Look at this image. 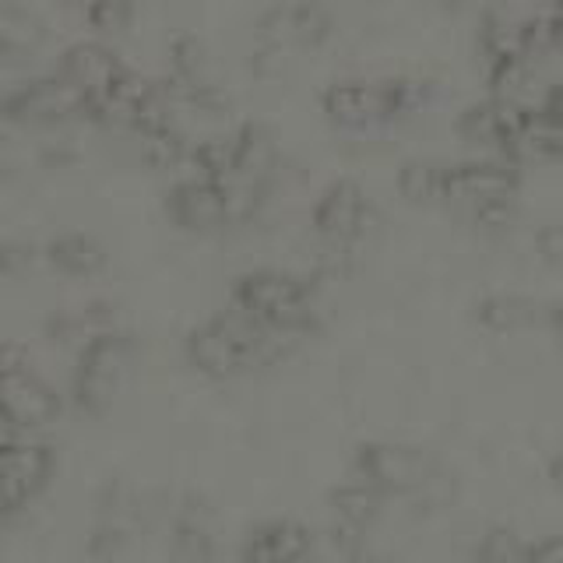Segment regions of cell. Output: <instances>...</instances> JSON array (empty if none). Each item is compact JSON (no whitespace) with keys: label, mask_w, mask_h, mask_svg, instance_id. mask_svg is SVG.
<instances>
[{"label":"cell","mask_w":563,"mask_h":563,"mask_svg":"<svg viewBox=\"0 0 563 563\" xmlns=\"http://www.w3.org/2000/svg\"><path fill=\"white\" fill-rule=\"evenodd\" d=\"M296 339L268 331L236 307L208 313L184 334V360L205 380H236L272 369L289 356Z\"/></svg>","instance_id":"obj_1"},{"label":"cell","mask_w":563,"mask_h":563,"mask_svg":"<svg viewBox=\"0 0 563 563\" xmlns=\"http://www.w3.org/2000/svg\"><path fill=\"white\" fill-rule=\"evenodd\" d=\"M352 472L387 500L448 507L457 493L454 475L437 462V454L401 440H363L352 454Z\"/></svg>","instance_id":"obj_2"},{"label":"cell","mask_w":563,"mask_h":563,"mask_svg":"<svg viewBox=\"0 0 563 563\" xmlns=\"http://www.w3.org/2000/svg\"><path fill=\"white\" fill-rule=\"evenodd\" d=\"M229 307L243 310L257 324L286 334V339H307L321 328L317 282L282 268H251L236 275L229 286Z\"/></svg>","instance_id":"obj_3"},{"label":"cell","mask_w":563,"mask_h":563,"mask_svg":"<svg viewBox=\"0 0 563 563\" xmlns=\"http://www.w3.org/2000/svg\"><path fill=\"white\" fill-rule=\"evenodd\" d=\"M134 360H137L134 334L117 328L88 334L75 356V366H70V384H67V401L75 405V412L85 419L110 416L123 384L131 377Z\"/></svg>","instance_id":"obj_4"},{"label":"cell","mask_w":563,"mask_h":563,"mask_svg":"<svg viewBox=\"0 0 563 563\" xmlns=\"http://www.w3.org/2000/svg\"><path fill=\"white\" fill-rule=\"evenodd\" d=\"M64 395L32 366L25 342L0 339V427L40 433L64 416Z\"/></svg>","instance_id":"obj_5"},{"label":"cell","mask_w":563,"mask_h":563,"mask_svg":"<svg viewBox=\"0 0 563 563\" xmlns=\"http://www.w3.org/2000/svg\"><path fill=\"white\" fill-rule=\"evenodd\" d=\"M521 190V166L507 163V158H462V163L444 166V190H440V205H448L472 222L479 211L493 205L518 201Z\"/></svg>","instance_id":"obj_6"},{"label":"cell","mask_w":563,"mask_h":563,"mask_svg":"<svg viewBox=\"0 0 563 563\" xmlns=\"http://www.w3.org/2000/svg\"><path fill=\"white\" fill-rule=\"evenodd\" d=\"M57 468V448L40 440H0V521L25 515L49 489Z\"/></svg>","instance_id":"obj_7"},{"label":"cell","mask_w":563,"mask_h":563,"mask_svg":"<svg viewBox=\"0 0 563 563\" xmlns=\"http://www.w3.org/2000/svg\"><path fill=\"white\" fill-rule=\"evenodd\" d=\"M380 219L377 201L369 198L366 187L352 176H339L331 180L310 208V225L313 233L334 243V246H352L363 236L374 233V225Z\"/></svg>","instance_id":"obj_8"},{"label":"cell","mask_w":563,"mask_h":563,"mask_svg":"<svg viewBox=\"0 0 563 563\" xmlns=\"http://www.w3.org/2000/svg\"><path fill=\"white\" fill-rule=\"evenodd\" d=\"M166 219L187 233H216L222 225H233V205H229V187L205 176H187L176 180L166 198Z\"/></svg>","instance_id":"obj_9"},{"label":"cell","mask_w":563,"mask_h":563,"mask_svg":"<svg viewBox=\"0 0 563 563\" xmlns=\"http://www.w3.org/2000/svg\"><path fill=\"white\" fill-rule=\"evenodd\" d=\"M85 110H88V96L64 75L18 81L8 88V99H4V117L11 120L49 123V120H67L78 113L85 117Z\"/></svg>","instance_id":"obj_10"},{"label":"cell","mask_w":563,"mask_h":563,"mask_svg":"<svg viewBox=\"0 0 563 563\" xmlns=\"http://www.w3.org/2000/svg\"><path fill=\"white\" fill-rule=\"evenodd\" d=\"M173 563H225L216 532V507L205 493H184L169 521Z\"/></svg>","instance_id":"obj_11"},{"label":"cell","mask_w":563,"mask_h":563,"mask_svg":"<svg viewBox=\"0 0 563 563\" xmlns=\"http://www.w3.org/2000/svg\"><path fill=\"white\" fill-rule=\"evenodd\" d=\"M321 110L342 131H374L391 123L380 78H331L321 92Z\"/></svg>","instance_id":"obj_12"},{"label":"cell","mask_w":563,"mask_h":563,"mask_svg":"<svg viewBox=\"0 0 563 563\" xmlns=\"http://www.w3.org/2000/svg\"><path fill=\"white\" fill-rule=\"evenodd\" d=\"M317 550V536L299 518H264L246 532L240 563H292Z\"/></svg>","instance_id":"obj_13"},{"label":"cell","mask_w":563,"mask_h":563,"mask_svg":"<svg viewBox=\"0 0 563 563\" xmlns=\"http://www.w3.org/2000/svg\"><path fill=\"white\" fill-rule=\"evenodd\" d=\"M521 117H525V106H510L497 96H486V99L468 102L465 110L454 117V131L462 134V141H468V145L489 148V152H497V158H504Z\"/></svg>","instance_id":"obj_14"},{"label":"cell","mask_w":563,"mask_h":563,"mask_svg":"<svg viewBox=\"0 0 563 563\" xmlns=\"http://www.w3.org/2000/svg\"><path fill=\"white\" fill-rule=\"evenodd\" d=\"M550 317V303L528 292H489L472 307L475 328L489 334H521V331H539L545 328Z\"/></svg>","instance_id":"obj_15"},{"label":"cell","mask_w":563,"mask_h":563,"mask_svg":"<svg viewBox=\"0 0 563 563\" xmlns=\"http://www.w3.org/2000/svg\"><path fill=\"white\" fill-rule=\"evenodd\" d=\"M233 155L236 176L233 180H251L272 187V176L278 169V137L264 120H243L233 131Z\"/></svg>","instance_id":"obj_16"},{"label":"cell","mask_w":563,"mask_h":563,"mask_svg":"<svg viewBox=\"0 0 563 563\" xmlns=\"http://www.w3.org/2000/svg\"><path fill=\"white\" fill-rule=\"evenodd\" d=\"M123 70H128V64L102 43H75L60 57V75L75 81L88 99L99 96L102 88H110Z\"/></svg>","instance_id":"obj_17"},{"label":"cell","mask_w":563,"mask_h":563,"mask_svg":"<svg viewBox=\"0 0 563 563\" xmlns=\"http://www.w3.org/2000/svg\"><path fill=\"white\" fill-rule=\"evenodd\" d=\"M507 163L525 166V163H553V158H563V128L560 123L536 106V110H525L521 123L510 145L504 152Z\"/></svg>","instance_id":"obj_18"},{"label":"cell","mask_w":563,"mask_h":563,"mask_svg":"<svg viewBox=\"0 0 563 563\" xmlns=\"http://www.w3.org/2000/svg\"><path fill=\"white\" fill-rule=\"evenodd\" d=\"M43 261L53 272H60L67 278H92L106 268V246L81 229H64V233L49 236L43 246Z\"/></svg>","instance_id":"obj_19"},{"label":"cell","mask_w":563,"mask_h":563,"mask_svg":"<svg viewBox=\"0 0 563 563\" xmlns=\"http://www.w3.org/2000/svg\"><path fill=\"white\" fill-rule=\"evenodd\" d=\"M324 507L331 515V525L374 532V525L380 521L384 507H387V497H384V493H377L374 486H366L363 479H349V483H334L328 489Z\"/></svg>","instance_id":"obj_20"},{"label":"cell","mask_w":563,"mask_h":563,"mask_svg":"<svg viewBox=\"0 0 563 563\" xmlns=\"http://www.w3.org/2000/svg\"><path fill=\"white\" fill-rule=\"evenodd\" d=\"M479 53L486 67L515 57H536L528 49L525 18H515L507 8H486L479 18Z\"/></svg>","instance_id":"obj_21"},{"label":"cell","mask_w":563,"mask_h":563,"mask_svg":"<svg viewBox=\"0 0 563 563\" xmlns=\"http://www.w3.org/2000/svg\"><path fill=\"white\" fill-rule=\"evenodd\" d=\"M444 166L437 158H409L395 173V187L409 205H440V190H444Z\"/></svg>","instance_id":"obj_22"},{"label":"cell","mask_w":563,"mask_h":563,"mask_svg":"<svg viewBox=\"0 0 563 563\" xmlns=\"http://www.w3.org/2000/svg\"><path fill=\"white\" fill-rule=\"evenodd\" d=\"M137 152L148 166L155 169H173L180 166L184 158H190V141L187 134L173 123H163V128H148L137 134Z\"/></svg>","instance_id":"obj_23"},{"label":"cell","mask_w":563,"mask_h":563,"mask_svg":"<svg viewBox=\"0 0 563 563\" xmlns=\"http://www.w3.org/2000/svg\"><path fill=\"white\" fill-rule=\"evenodd\" d=\"M286 14H289V35H292L296 49L321 46L334 29V14L321 4V0H292V4H286Z\"/></svg>","instance_id":"obj_24"},{"label":"cell","mask_w":563,"mask_h":563,"mask_svg":"<svg viewBox=\"0 0 563 563\" xmlns=\"http://www.w3.org/2000/svg\"><path fill=\"white\" fill-rule=\"evenodd\" d=\"M525 545L528 539L510 525H489L472 545L475 563H525Z\"/></svg>","instance_id":"obj_25"},{"label":"cell","mask_w":563,"mask_h":563,"mask_svg":"<svg viewBox=\"0 0 563 563\" xmlns=\"http://www.w3.org/2000/svg\"><path fill=\"white\" fill-rule=\"evenodd\" d=\"M169 60H173V78L184 81H211L208 78V46L201 35L180 32L169 43Z\"/></svg>","instance_id":"obj_26"},{"label":"cell","mask_w":563,"mask_h":563,"mask_svg":"<svg viewBox=\"0 0 563 563\" xmlns=\"http://www.w3.org/2000/svg\"><path fill=\"white\" fill-rule=\"evenodd\" d=\"M40 254L43 251H35V243H29L22 236L0 240V275H4V278H25L35 268Z\"/></svg>","instance_id":"obj_27"},{"label":"cell","mask_w":563,"mask_h":563,"mask_svg":"<svg viewBox=\"0 0 563 563\" xmlns=\"http://www.w3.org/2000/svg\"><path fill=\"white\" fill-rule=\"evenodd\" d=\"M35 35H40V22L18 8H0V53L29 46Z\"/></svg>","instance_id":"obj_28"},{"label":"cell","mask_w":563,"mask_h":563,"mask_svg":"<svg viewBox=\"0 0 563 563\" xmlns=\"http://www.w3.org/2000/svg\"><path fill=\"white\" fill-rule=\"evenodd\" d=\"M131 14H134L131 0H88V8H85V18L102 32L123 29L131 22Z\"/></svg>","instance_id":"obj_29"},{"label":"cell","mask_w":563,"mask_h":563,"mask_svg":"<svg viewBox=\"0 0 563 563\" xmlns=\"http://www.w3.org/2000/svg\"><path fill=\"white\" fill-rule=\"evenodd\" d=\"M525 563H563V532L536 536L525 545Z\"/></svg>","instance_id":"obj_30"},{"label":"cell","mask_w":563,"mask_h":563,"mask_svg":"<svg viewBox=\"0 0 563 563\" xmlns=\"http://www.w3.org/2000/svg\"><path fill=\"white\" fill-rule=\"evenodd\" d=\"M536 251H539V257H545L550 264L563 261V225L560 222H550V225L536 229Z\"/></svg>","instance_id":"obj_31"},{"label":"cell","mask_w":563,"mask_h":563,"mask_svg":"<svg viewBox=\"0 0 563 563\" xmlns=\"http://www.w3.org/2000/svg\"><path fill=\"white\" fill-rule=\"evenodd\" d=\"M22 163H25V158H22V148H18L11 137L0 134V176L18 173V169H22Z\"/></svg>","instance_id":"obj_32"},{"label":"cell","mask_w":563,"mask_h":563,"mask_svg":"<svg viewBox=\"0 0 563 563\" xmlns=\"http://www.w3.org/2000/svg\"><path fill=\"white\" fill-rule=\"evenodd\" d=\"M542 110L550 113L560 128H563V78L550 85V92H545V102H542Z\"/></svg>","instance_id":"obj_33"},{"label":"cell","mask_w":563,"mask_h":563,"mask_svg":"<svg viewBox=\"0 0 563 563\" xmlns=\"http://www.w3.org/2000/svg\"><path fill=\"white\" fill-rule=\"evenodd\" d=\"M545 331L553 334L556 345L563 349V299L560 303H550V317H545Z\"/></svg>","instance_id":"obj_34"},{"label":"cell","mask_w":563,"mask_h":563,"mask_svg":"<svg viewBox=\"0 0 563 563\" xmlns=\"http://www.w3.org/2000/svg\"><path fill=\"white\" fill-rule=\"evenodd\" d=\"M545 479H550L556 489H563V448L550 454V462H545Z\"/></svg>","instance_id":"obj_35"},{"label":"cell","mask_w":563,"mask_h":563,"mask_svg":"<svg viewBox=\"0 0 563 563\" xmlns=\"http://www.w3.org/2000/svg\"><path fill=\"white\" fill-rule=\"evenodd\" d=\"M85 563H120V556H88Z\"/></svg>","instance_id":"obj_36"},{"label":"cell","mask_w":563,"mask_h":563,"mask_svg":"<svg viewBox=\"0 0 563 563\" xmlns=\"http://www.w3.org/2000/svg\"><path fill=\"white\" fill-rule=\"evenodd\" d=\"M292 563H324L321 556H317V550L313 553H307V556H299V560H292Z\"/></svg>","instance_id":"obj_37"},{"label":"cell","mask_w":563,"mask_h":563,"mask_svg":"<svg viewBox=\"0 0 563 563\" xmlns=\"http://www.w3.org/2000/svg\"><path fill=\"white\" fill-rule=\"evenodd\" d=\"M4 99H8V88H0V113H4Z\"/></svg>","instance_id":"obj_38"},{"label":"cell","mask_w":563,"mask_h":563,"mask_svg":"<svg viewBox=\"0 0 563 563\" xmlns=\"http://www.w3.org/2000/svg\"><path fill=\"white\" fill-rule=\"evenodd\" d=\"M14 4V0H0V8H11Z\"/></svg>","instance_id":"obj_39"}]
</instances>
